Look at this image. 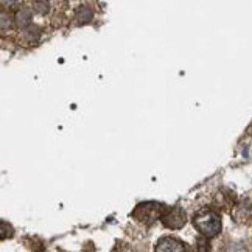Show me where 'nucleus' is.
<instances>
[{"label":"nucleus","mask_w":252,"mask_h":252,"mask_svg":"<svg viewBox=\"0 0 252 252\" xmlns=\"http://www.w3.org/2000/svg\"><path fill=\"white\" fill-rule=\"evenodd\" d=\"M193 226L204 238H215L222 229L221 215L213 209H201L193 217Z\"/></svg>","instance_id":"nucleus-1"},{"label":"nucleus","mask_w":252,"mask_h":252,"mask_svg":"<svg viewBox=\"0 0 252 252\" xmlns=\"http://www.w3.org/2000/svg\"><path fill=\"white\" fill-rule=\"evenodd\" d=\"M165 206L162 202H156V201H147L142 202L137 207L132 210V218L137 220L139 222L145 226H153L158 220H160L162 213L165 212Z\"/></svg>","instance_id":"nucleus-2"},{"label":"nucleus","mask_w":252,"mask_h":252,"mask_svg":"<svg viewBox=\"0 0 252 252\" xmlns=\"http://www.w3.org/2000/svg\"><path fill=\"white\" fill-rule=\"evenodd\" d=\"M163 226L167 229H171V230H178V229H182L186 226L187 222V213L182 207L179 206H174L171 209H165V212L162 213L160 217Z\"/></svg>","instance_id":"nucleus-3"},{"label":"nucleus","mask_w":252,"mask_h":252,"mask_svg":"<svg viewBox=\"0 0 252 252\" xmlns=\"http://www.w3.org/2000/svg\"><path fill=\"white\" fill-rule=\"evenodd\" d=\"M156 251H159V252H181V251H187V246L184 241H181L178 238L163 237V238L158 240Z\"/></svg>","instance_id":"nucleus-4"},{"label":"nucleus","mask_w":252,"mask_h":252,"mask_svg":"<svg viewBox=\"0 0 252 252\" xmlns=\"http://www.w3.org/2000/svg\"><path fill=\"white\" fill-rule=\"evenodd\" d=\"M16 21H17L19 27H27L28 24H30V21H32V13L28 11V9H21V11L17 13Z\"/></svg>","instance_id":"nucleus-5"},{"label":"nucleus","mask_w":252,"mask_h":252,"mask_svg":"<svg viewBox=\"0 0 252 252\" xmlns=\"http://www.w3.org/2000/svg\"><path fill=\"white\" fill-rule=\"evenodd\" d=\"M13 234H14L13 227L9 226L8 222H5V221L0 220V241H2V240H6V238H11Z\"/></svg>","instance_id":"nucleus-6"},{"label":"nucleus","mask_w":252,"mask_h":252,"mask_svg":"<svg viewBox=\"0 0 252 252\" xmlns=\"http://www.w3.org/2000/svg\"><path fill=\"white\" fill-rule=\"evenodd\" d=\"M76 17H78L80 24H86V22H89L92 19V11L87 6H83V8H80V11H78V14H76Z\"/></svg>","instance_id":"nucleus-7"},{"label":"nucleus","mask_w":252,"mask_h":252,"mask_svg":"<svg viewBox=\"0 0 252 252\" xmlns=\"http://www.w3.org/2000/svg\"><path fill=\"white\" fill-rule=\"evenodd\" d=\"M33 8L36 9L37 13L45 14V13H48V8H50V5H48V0H34Z\"/></svg>","instance_id":"nucleus-8"},{"label":"nucleus","mask_w":252,"mask_h":252,"mask_svg":"<svg viewBox=\"0 0 252 252\" xmlns=\"http://www.w3.org/2000/svg\"><path fill=\"white\" fill-rule=\"evenodd\" d=\"M19 3V0H0V9H11Z\"/></svg>","instance_id":"nucleus-9"}]
</instances>
